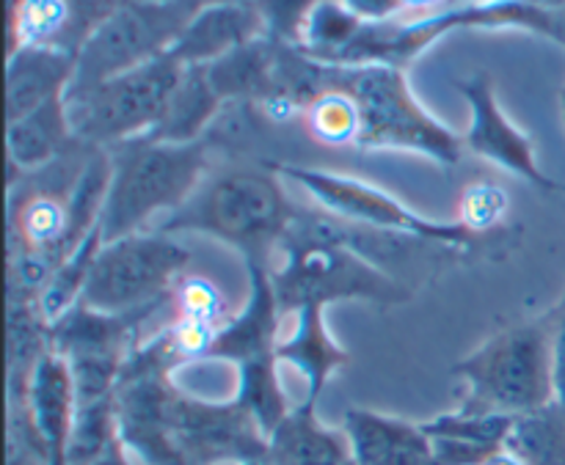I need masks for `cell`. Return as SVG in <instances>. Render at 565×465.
Here are the masks:
<instances>
[{
	"label": "cell",
	"mask_w": 565,
	"mask_h": 465,
	"mask_svg": "<svg viewBox=\"0 0 565 465\" xmlns=\"http://www.w3.org/2000/svg\"><path fill=\"white\" fill-rule=\"evenodd\" d=\"M53 323L39 309V292L9 284V402H25L39 361L53 350Z\"/></svg>",
	"instance_id": "20"
},
{
	"label": "cell",
	"mask_w": 565,
	"mask_h": 465,
	"mask_svg": "<svg viewBox=\"0 0 565 465\" xmlns=\"http://www.w3.org/2000/svg\"><path fill=\"white\" fill-rule=\"evenodd\" d=\"M224 105L226 102L210 83L207 64L185 66L169 105H166L163 119L158 121V127L147 138L166 143L202 141Z\"/></svg>",
	"instance_id": "21"
},
{
	"label": "cell",
	"mask_w": 565,
	"mask_h": 465,
	"mask_svg": "<svg viewBox=\"0 0 565 465\" xmlns=\"http://www.w3.org/2000/svg\"><path fill=\"white\" fill-rule=\"evenodd\" d=\"M237 369L235 400L257 419L265 435L274 433L287 413L292 411L279 380V358H259V361L241 364Z\"/></svg>",
	"instance_id": "24"
},
{
	"label": "cell",
	"mask_w": 565,
	"mask_h": 465,
	"mask_svg": "<svg viewBox=\"0 0 565 465\" xmlns=\"http://www.w3.org/2000/svg\"><path fill=\"white\" fill-rule=\"evenodd\" d=\"M279 251L281 262L270 268V279L281 314L348 301L379 309L412 301V290L353 248L329 213L307 215L298 209Z\"/></svg>",
	"instance_id": "1"
},
{
	"label": "cell",
	"mask_w": 565,
	"mask_h": 465,
	"mask_svg": "<svg viewBox=\"0 0 565 465\" xmlns=\"http://www.w3.org/2000/svg\"><path fill=\"white\" fill-rule=\"evenodd\" d=\"M66 28H70L66 0H22L20 9L6 17L9 55L22 47H61Z\"/></svg>",
	"instance_id": "26"
},
{
	"label": "cell",
	"mask_w": 565,
	"mask_h": 465,
	"mask_svg": "<svg viewBox=\"0 0 565 465\" xmlns=\"http://www.w3.org/2000/svg\"><path fill=\"white\" fill-rule=\"evenodd\" d=\"M445 0H406L408 11H417V14H425V11H436L441 9Z\"/></svg>",
	"instance_id": "39"
},
{
	"label": "cell",
	"mask_w": 565,
	"mask_h": 465,
	"mask_svg": "<svg viewBox=\"0 0 565 465\" xmlns=\"http://www.w3.org/2000/svg\"><path fill=\"white\" fill-rule=\"evenodd\" d=\"M287 317V314H285ZM292 328L279 336V364L296 369L307 380V400L318 402L329 380L353 361L351 353L331 336L326 325V306H303L290 314Z\"/></svg>",
	"instance_id": "17"
},
{
	"label": "cell",
	"mask_w": 565,
	"mask_h": 465,
	"mask_svg": "<svg viewBox=\"0 0 565 465\" xmlns=\"http://www.w3.org/2000/svg\"><path fill=\"white\" fill-rule=\"evenodd\" d=\"M561 108H563V119H565V88L561 91Z\"/></svg>",
	"instance_id": "43"
},
{
	"label": "cell",
	"mask_w": 565,
	"mask_h": 465,
	"mask_svg": "<svg viewBox=\"0 0 565 465\" xmlns=\"http://www.w3.org/2000/svg\"><path fill=\"white\" fill-rule=\"evenodd\" d=\"M530 3L541 6V9H565V0H530Z\"/></svg>",
	"instance_id": "40"
},
{
	"label": "cell",
	"mask_w": 565,
	"mask_h": 465,
	"mask_svg": "<svg viewBox=\"0 0 565 465\" xmlns=\"http://www.w3.org/2000/svg\"><path fill=\"white\" fill-rule=\"evenodd\" d=\"M268 465H356L345 430L320 422L318 402L303 400L268 435Z\"/></svg>",
	"instance_id": "19"
},
{
	"label": "cell",
	"mask_w": 565,
	"mask_h": 465,
	"mask_svg": "<svg viewBox=\"0 0 565 465\" xmlns=\"http://www.w3.org/2000/svg\"><path fill=\"white\" fill-rule=\"evenodd\" d=\"M207 0L138 3L127 0L108 22L97 28L77 53L75 77L66 97L88 91L110 77L130 72L174 47L182 28Z\"/></svg>",
	"instance_id": "9"
},
{
	"label": "cell",
	"mask_w": 565,
	"mask_h": 465,
	"mask_svg": "<svg viewBox=\"0 0 565 465\" xmlns=\"http://www.w3.org/2000/svg\"><path fill=\"white\" fill-rule=\"evenodd\" d=\"M508 450L522 455L527 465H565V408L561 402L519 417Z\"/></svg>",
	"instance_id": "25"
},
{
	"label": "cell",
	"mask_w": 565,
	"mask_h": 465,
	"mask_svg": "<svg viewBox=\"0 0 565 465\" xmlns=\"http://www.w3.org/2000/svg\"><path fill=\"white\" fill-rule=\"evenodd\" d=\"M309 136L326 147H356L359 141V108L351 94L337 86L331 75V88H326L307 110H303Z\"/></svg>",
	"instance_id": "28"
},
{
	"label": "cell",
	"mask_w": 565,
	"mask_h": 465,
	"mask_svg": "<svg viewBox=\"0 0 565 465\" xmlns=\"http://www.w3.org/2000/svg\"><path fill=\"white\" fill-rule=\"evenodd\" d=\"M20 6H22V0H6V17L14 14V11L20 9Z\"/></svg>",
	"instance_id": "41"
},
{
	"label": "cell",
	"mask_w": 565,
	"mask_h": 465,
	"mask_svg": "<svg viewBox=\"0 0 565 465\" xmlns=\"http://www.w3.org/2000/svg\"><path fill=\"white\" fill-rule=\"evenodd\" d=\"M342 430L356 465H436L434 441L423 424L370 408H348Z\"/></svg>",
	"instance_id": "13"
},
{
	"label": "cell",
	"mask_w": 565,
	"mask_h": 465,
	"mask_svg": "<svg viewBox=\"0 0 565 465\" xmlns=\"http://www.w3.org/2000/svg\"><path fill=\"white\" fill-rule=\"evenodd\" d=\"M334 83L351 94L359 108L362 127L356 149L414 152L439 165H458L463 138L423 108L408 86L406 72L386 64L334 66Z\"/></svg>",
	"instance_id": "5"
},
{
	"label": "cell",
	"mask_w": 565,
	"mask_h": 465,
	"mask_svg": "<svg viewBox=\"0 0 565 465\" xmlns=\"http://www.w3.org/2000/svg\"><path fill=\"white\" fill-rule=\"evenodd\" d=\"M456 88L469 102V110H472V121H469V130L463 136V147L469 152L500 165V169L511 171V174L522 176V180L541 187V191H563V182L546 176V171L535 160L533 138L519 130L508 119L505 110H502L491 75L475 72V75L458 80Z\"/></svg>",
	"instance_id": "11"
},
{
	"label": "cell",
	"mask_w": 565,
	"mask_h": 465,
	"mask_svg": "<svg viewBox=\"0 0 565 465\" xmlns=\"http://www.w3.org/2000/svg\"><path fill=\"white\" fill-rule=\"evenodd\" d=\"M169 422L185 465L268 463V435L235 397L230 402H210L177 389Z\"/></svg>",
	"instance_id": "10"
},
{
	"label": "cell",
	"mask_w": 565,
	"mask_h": 465,
	"mask_svg": "<svg viewBox=\"0 0 565 465\" xmlns=\"http://www.w3.org/2000/svg\"><path fill=\"white\" fill-rule=\"evenodd\" d=\"M116 435H119V422H116L114 397L77 405L70 441V465H92L108 450Z\"/></svg>",
	"instance_id": "29"
},
{
	"label": "cell",
	"mask_w": 565,
	"mask_h": 465,
	"mask_svg": "<svg viewBox=\"0 0 565 465\" xmlns=\"http://www.w3.org/2000/svg\"><path fill=\"white\" fill-rule=\"evenodd\" d=\"M28 411L39 430L50 465H70V441L75 428L77 394L70 364L61 353L50 350L39 361L28 389Z\"/></svg>",
	"instance_id": "15"
},
{
	"label": "cell",
	"mask_w": 565,
	"mask_h": 465,
	"mask_svg": "<svg viewBox=\"0 0 565 465\" xmlns=\"http://www.w3.org/2000/svg\"><path fill=\"white\" fill-rule=\"evenodd\" d=\"M296 215L298 207H292L281 176L270 163L235 165L207 176L158 231L213 237L241 251L246 264L274 268L270 257L287 237Z\"/></svg>",
	"instance_id": "2"
},
{
	"label": "cell",
	"mask_w": 565,
	"mask_h": 465,
	"mask_svg": "<svg viewBox=\"0 0 565 465\" xmlns=\"http://www.w3.org/2000/svg\"><path fill=\"white\" fill-rule=\"evenodd\" d=\"M279 42L259 36L207 64V77L224 102L259 105L274 86V66Z\"/></svg>",
	"instance_id": "22"
},
{
	"label": "cell",
	"mask_w": 565,
	"mask_h": 465,
	"mask_svg": "<svg viewBox=\"0 0 565 465\" xmlns=\"http://www.w3.org/2000/svg\"><path fill=\"white\" fill-rule=\"evenodd\" d=\"M513 422H516L513 417H500V413H472L458 408V411L439 413V417L430 419V422H423V428L430 439H458L483 446H508Z\"/></svg>",
	"instance_id": "30"
},
{
	"label": "cell",
	"mask_w": 565,
	"mask_h": 465,
	"mask_svg": "<svg viewBox=\"0 0 565 465\" xmlns=\"http://www.w3.org/2000/svg\"><path fill=\"white\" fill-rule=\"evenodd\" d=\"M508 209L505 193L497 185L489 182H478V185L467 187L461 198V220L467 226H472L475 231H483V235H494L497 224L502 220Z\"/></svg>",
	"instance_id": "33"
},
{
	"label": "cell",
	"mask_w": 565,
	"mask_h": 465,
	"mask_svg": "<svg viewBox=\"0 0 565 465\" xmlns=\"http://www.w3.org/2000/svg\"><path fill=\"white\" fill-rule=\"evenodd\" d=\"M265 20V36L301 47V33L320 0H254Z\"/></svg>",
	"instance_id": "32"
},
{
	"label": "cell",
	"mask_w": 565,
	"mask_h": 465,
	"mask_svg": "<svg viewBox=\"0 0 565 465\" xmlns=\"http://www.w3.org/2000/svg\"><path fill=\"white\" fill-rule=\"evenodd\" d=\"M182 72L185 64H180L169 50L88 91L66 97L72 132L77 141L94 149H110L147 138L163 119Z\"/></svg>",
	"instance_id": "8"
},
{
	"label": "cell",
	"mask_w": 565,
	"mask_h": 465,
	"mask_svg": "<svg viewBox=\"0 0 565 465\" xmlns=\"http://www.w3.org/2000/svg\"><path fill=\"white\" fill-rule=\"evenodd\" d=\"M364 22L356 14L345 9L342 3H331V0H320L309 14L307 25L301 33V50L315 61L323 64H337L348 44L356 39Z\"/></svg>",
	"instance_id": "27"
},
{
	"label": "cell",
	"mask_w": 565,
	"mask_h": 465,
	"mask_svg": "<svg viewBox=\"0 0 565 465\" xmlns=\"http://www.w3.org/2000/svg\"><path fill=\"white\" fill-rule=\"evenodd\" d=\"M75 143H81L72 132L66 97L42 105L33 113L6 125V158H9V187H14L17 176L33 174L55 160L64 158Z\"/></svg>",
	"instance_id": "18"
},
{
	"label": "cell",
	"mask_w": 565,
	"mask_h": 465,
	"mask_svg": "<svg viewBox=\"0 0 565 465\" xmlns=\"http://www.w3.org/2000/svg\"><path fill=\"white\" fill-rule=\"evenodd\" d=\"M105 240L103 231L97 229L92 235L83 237L64 259L53 268V273L47 275V281L39 290V309L44 312V317L50 323L64 317L70 309H75L81 303L83 292H86L88 275H92L94 262H97L99 251H103Z\"/></svg>",
	"instance_id": "23"
},
{
	"label": "cell",
	"mask_w": 565,
	"mask_h": 465,
	"mask_svg": "<svg viewBox=\"0 0 565 465\" xmlns=\"http://www.w3.org/2000/svg\"><path fill=\"white\" fill-rule=\"evenodd\" d=\"M138 3H174V0H138Z\"/></svg>",
	"instance_id": "42"
},
{
	"label": "cell",
	"mask_w": 565,
	"mask_h": 465,
	"mask_svg": "<svg viewBox=\"0 0 565 465\" xmlns=\"http://www.w3.org/2000/svg\"><path fill=\"white\" fill-rule=\"evenodd\" d=\"M270 169L285 180L296 182L298 187L315 198L323 213L334 215V218L345 220V224L362 226V229L384 231V235H401L412 237V240L434 242V246L456 248L472 257L486 240H494L502 231L494 235H483L475 231L472 226L458 220H436L428 215L414 213L408 204L392 196L390 191L370 182L356 180V176L334 174V171L320 169H303V165L292 163H270Z\"/></svg>",
	"instance_id": "6"
},
{
	"label": "cell",
	"mask_w": 565,
	"mask_h": 465,
	"mask_svg": "<svg viewBox=\"0 0 565 465\" xmlns=\"http://www.w3.org/2000/svg\"><path fill=\"white\" fill-rule=\"evenodd\" d=\"M342 6L362 22H390L408 11L406 0H342Z\"/></svg>",
	"instance_id": "36"
},
{
	"label": "cell",
	"mask_w": 565,
	"mask_h": 465,
	"mask_svg": "<svg viewBox=\"0 0 565 465\" xmlns=\"http://www.w3.org/2000/svg\"><path fill=\"white\" fill-rule=\"evenodd\" d=\"M248 270V301L237 317L226 320L215 334L204 361L252 364L259 358H279V323L281 306L276 298L270 268L265 264H246Z\"/></svg>",
	"instance_id": "12"
},
{
	"label": "cell",
	"mask_w": 565,
	"mask_h": 465,
	"mask_svg": "<svg viewBox=\"0 0 565 465\" xmlns=\"http://www.w3.org/2000/svg\"><path fill=\"white\" fill-rule=\"evenodd\" d=\"M171 301H174L180 320L210 325V328H221L226 323L224 298L215 290L213 281L202 279V275H180L171 290Z\"/></svg>",
	"instance_id": "31"
},
{
	"label": "cell",
	"mask_w": 565,
	"mask_h": 465,
	"mask_svg": "<svg viewBox=\"0 0 565 465\" xmlns=\"http://www.w3.org/2000/svg\"><path fill=\"white\" fill-rule=\"evenodd\" d=\"M467 386L461 411L527 417L555 402L550 312L497 328L483 345L452 364Z\"/></svg>",
	"instance_id": "4"
},
{
	"label": "cell",
	"mask_w": 565,
	"mask_h": 465,
	"mask_svg": "<svg viewBox=\"0 0 565 465\" xmlns=\"http://www.w3.org/2000/svg\"><path fill=\"white\" fill-rule=\"evenodd\" d=\"M125 3L127 0H66V9H70V28H66V36L61 47L70 50V53L75 55L81 53L86 39L92 36L103 22H108Z\"/></svg>",
	"instance_id": "34"
},
{
	"label": "cell",
	"mask_w": 565,
	"mask_h": 465,
	"mask_svg": "<svg viewBox=\"0 0 565 465\" xmlns=\"http://www.w3.org/2000/svg\"><path fill=\"white\" fill-rule=\"evenodd\" d=\"M563 191H565V185H563Z\"/></svg>",
	"instance_id": "45"
},
{
	"label": "cell",
	"mask_w": 565,
	"mask_h": 465,
	"mask_svg": "<svg viewBox=\"0 0 565 465\" xmlns=\"http://www.w3.org/2000/svg\"><path fill=\"white\" fill-rule=\"evenodd\" d=\"M191 264V251L166 231H136L105 242L81 303L116 317L154 314Z\"/></svg>",
	"instance_id": "7"
},
{
	"label": "cell",
	"mask_w": 565,
	"mask_h": 465,
	"mask_svg": "<svg viewBox=\"0 0 565 465\" xmlns=\"http://www.w3.org/2000/svg\"><path fill=\"white\" fill-rule=\"evenodd\" d=\"M77 55L61 47H22L6 66V125L66 97L75 77Z\"/></svg>",
	"instance_id": "16"
},
{
	"label": "cell",
	"mask_w": 565,
	"mask_h": 465,
	"mask_svg": "<svg viewBox=\"0 0 565 465\" xmlns=\"http://www.w3.org/2000/svg\"><path fill=\"white\" fill-rule=\"evenodd\" d=\"M248 465H268V463H248Z\"/></svg>",
	"instance_id": "44"
},
{
	"label": "cell",
	"mask_w": 565,
	"mask_h": 465,
	"mask_svg": "<svg viewBox=\"0 0 565 465\" xmlns=\"http://www.w3.org/2000/svg\"><path fill=\"white\" fill-rule=\"evenodd\" d=\"M552 323V367H555V402L565 408V292L550 309Z\"/></svg>",
	"instance_id": "35"
},
{
	"label": "cell",
	"mask_w": 565,
	"mask_h": 465,
	"mask_svg": "<svg viewBox=\"0 0 565 465\" xmlns=\"http://www.w3.org/2000/svg\"><path fill=\"white\" fill-rule=\"evenodd\" d=\"M92 465H132L130 463V450L125 446L121 435H116V439L110 441L108 450H105L103 455H99Z\"/></svg>",
	"instance_id": "37"
},
{
	"label": "cell",
	"mask_w": 565,
	"mask_h": 465,
	"mask_svg": "<svg viewBox=\"0 0 565 465\" xmlns=\"http://www.w3.org/2000/svg\"><path fill=\"white\" fill-rule=\"evenodd\" d=\"M486 465H527V461H524L522 455H516V452L508 450V446H505V450H500L497 455H491V461Z\"/></svg>",
	"instance_id": "38"
},
{
	"label": "cell",
	"mask_w": 565,
	"mask_h": 465,
	"mask_svg": "<svg viewBox=\"0 0 565 465\" xmlns=\"http://www.w3.org/2000/svg\"><path fill=\"white\" fill-rule=\"evenodd\" d=\"M265 36V20L254 0H218L191 17L171 55L180 64H213L221 55Z\"/></svg>",
	"instance_id": "14"
},
{
	"label": "cell",
	"mask_w": 565,
	"mask_h": 465,
	"mask_svg": "<svg viewBox=\"0 0 565 465\" xmlns=\"http://www.w3.org/2000/svg\"><path fill=\"white\" fill-rule=\"evenodd\" d=\"M110 185L99 231L105 242L143 231L154 215L177 213L207 180L210 143H166L152 138L110 147Z\"/></svg>",
	"instance_id": "3"
}]
</instances>
